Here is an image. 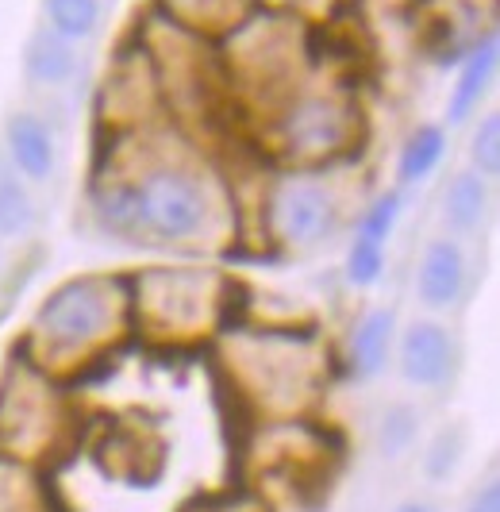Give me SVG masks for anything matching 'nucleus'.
<instances>
[{
  "label": "nucleus",
  "instance_id": "obj_1",
  "mask_svg": "<svg viewBox=\"0 0 500 512\" xmlns=\"http://www.w3.org/2000/svg\"><path fill=\"white\" fill-rule=\"evenodd\" d=\"M93 208L100 228L116 239L150 247H197L216 224L220 197L193 162L158 158L131 178L100 181Z\"/></svg>",
  "mask_w": 500,
  "mask_h": 512
},
{
  "label": "nucleus",
  "instance_id": "obj_2",
  "mask_svg": "<svg viewBox=\"0 0 500 512\" xmlns=\"http://www.w3.org/2000/svg\"><path fill=\"white\" fill-rule=\"evenodd\" d=\"M127 316V282L100 274L70 278L31 316V328L24 335V362L43 370L47 378L74 374L81 366L104 359V351L124 335Z\"/></svg>",
  "mask_w": 500,
  "mask_h": 512
},
{
  "label": "nucleus",
  "instance_id": "obj_3",
  "mask_svg": "<svg viewBox=\"0 0 500 512\" xmlns=\"http://www.w3.org/2000/svg\"><path fill=\"white\" fill-rule=\"evenodd\" d=\"M227 282L212 270L193 266H154L135 274L127 301L135 320L162 339H197L224 324Z\"/></svg>",
  "mask_w": 500,
  "mask_h": 512
},
{
  "label": "nucleus",
  "instance_id": "obj_4",
  "mask_svg": "<svg viewBox=\"0 0 500 512\" xmlns=\"http://www.w3.org/2000/svg\"><path fill=\"white\" fill-rule=\"evenodd\" d=\"M239 393L254 401L270 420H297L320 389V362L304 351L297 335H250L231 359Z\"/></svg>",
  "mask_w": 500,
  "mask_h": 512
},
{
  "label": "nucleus",
  "instance_id": "obj_5",
  "mask_svg": "<svg viewBox=\"0 0 500 512\" xmlns=\"http://www.w3.org/2000/svg\"><path fill=\"white\" fill-rule=\"evenodd\" d=\"M270 139L281 162L297 170H320L354 147L358 116L347 101L324 93H297L281 104L270 120Z\"/></svg>",
  "mask_w": 500,
  "mask_h": 512
},
{
  "label": "nucleus",
  "instance_id": "obj_6",
  "mask_svg": "<svg viewBox=\"0 0 500 512\" xmlns=\"http://www.w3.org/2000/svg\"><path fill=\"white\" fill-rule=\"evenodd\" d=\"M62 424L66 416L54 393V378L20 359L0 382V459L24 466L54 447Z\"/></svg>",
  "mask_w": 500,
  "mask_h": 512
},
{
  "label": "nucleus",
  "instance_id": "obj_7",
  "mask_svg": "<svg viewBox=\"0 0 500 512\" xmlns=\"http://www.w3.org/2000/svg\"><path fill=\"white\" fill-rule=\"evenodd\" d=\"M262 205H266L262 220H266L270 239L293 247V251H308V247L324 243L339 220V201H335L331 185L316 178L312 170L281 174L270 185Z\"/></svg>",
  "mask_w": 500,
  "mask_h": 512
},
{
  "label": "nucleus",
  "instance_id": "obj_8",
  "mask_svg": "<svg viewBox=\"0 0 500 512\" xmlns=\"http://www.w3.org/2000/svg\"><path fill=\"white\" fill-rule=\"evenodd\" d=\"M400 378L416 389H443L454 374V335L439 320H412L397 339Z\"/></svg>",
  "mask_w": 500,
  "mask_h": 512
},
{
  "label": "nucleus",
  "instance_id": "obj_9",
  "mask_svg": "<svg viewBox=\"0 0 500 512\" xmlns=\"http://www.w3.org/2000/svg\"><path fill=\"white\" fill-rule=\"evenodd\" d=\"M4 162L27 181V185H43L50 181L58 166V147H54V131L43 116L35 112H12L4 120Z\"/></svg>",
  "mask_w": 500,
  "mask_h": 512
},
{
  "label": "nucleus",
  "instance_id": "obj_10",
  "mask_svg": "<svg viewBox=\"0 0 500 512\" xmlns=\"http://www.w3.org/2000/svg\"><path fill=\"white\" fill-rule=\"evenodd\" d=\"M462 289H466V255H462V247L450 235L431 239L424 247V255H420V266H416V297L427 308L443 312V308L458 305Z\"/></svg>",
  "mask_w": 500,
  "mask_h": 512
},
{
  "label": "nucleus",
  "instance_id": "obj_11",
  "mask_svg": "<svg viewBox=\"0 0 500 512\" xmlns=\"http://www.w3.org/2000/svg\"><path fill=\"white\" fill-rule=\"evenodd\" d=\"M397 347V312L393 308H370L358 316L347 339V370L358 382H374L389 366Z\"/></svg>",
  "mask_w": 500,
  "mask_h": 512
},
{
  "label": "nucleus",
  "instance_id": "obj_12",
  "mask_svg": "<svg viewBox=\"0 0 500 512\" xmlns=\"http://www.w3.org/2000/svg\"><path fill=\"white\" fill-rule=\"evenodd\" d=\"M493 74H497V31H489L474 51L466 54V62H462V70H458V81H454L450 101H447L450 124L470 120V112L481 108L489 85H493Z\"/></svg>",
  "mask_w": 500,
  "mask_h": 512
},
{
  "label": "nucleus",
  "instance_id": "obj_13",
  "mask_svg": "<svg viewBox=\"0 0 500 512\" xmlns=\"http://www.w3.org/2000/svg\"><path fill=\"white\" fill-rule=\"evenodd\" d=\"M77 58L74 43H66L62 35H54L50 27L31 31L24 47V74L31 85H47V89H62L77 77Z\"/></svg>",
  "mask_w": 500,
  "mask_h": 512
},
{
  "label": "nucleus",
  "instance_id": "obj_14",
  "mask_svg": "<svg viewBox=\"0 0 500 512\" xmlns=\"http://www.w3.org/2000/svg\"><path fill=\"white\" fill-rule=\"evenodd\" d=\"M493 181H485L474 170H458L454 178L447 181V193H443V220H447L450 231L458 235H470L485 224L489 216V205H493Z\"/></svg>",
  "mask_w": 500,
  "mask_h": 512
},
{
  "label": "nucleus",
  "instance_id": "obj_15",
  "mask_svg": "<svg viewBox=\"0 0 500 512\" xmlns=\"http://www.w3.org/2000/svg\"><path fill=\"white\" fill-rule=\"evenodd\" d=\"M447 158V131L439 124H420L404 139V147L397 154V178L400 185H420L427 181Z\"/></svg>",
  "mask_w": 500,
  "mask_h": 512
},
{
  "label": "nucleus",
  "instance_id": "obj_16",
  "mask_svg": "<svg viewBox=\"0 0 500 512\" xmlns=\"http://www.w3.org/2000/svg\"><path fill=\"white\" fill-rule=\"evenodd\" d=\"M420 439V409L408 405V401H397L389 409L381 412L377 420V432H374V447L381 459L397 462L404 459Z\"/></svg>",
  "mask_w": 500,
  "mask_h": 512
},
{
  "label": "nucleus",
  "instance_id": "obj_17",
  "mask_svg": "<svg viewBox=\"0 0 500 512\" xmlns=\"http://www.w3.org/2000/svg\"><path fill=\"white\" fill-rule=\"evenodd\" d=\"M35 224V201L27 193V181L0 162V239H20Z\"/></svg>",
  "mask_w": 500,
  "mask_h": 512
},
{
  "label": "nucleus",
  "instance_id": "obj_18",
  "mask_svg": "<svg viewBox=\"0 0 500 512\" xmlns=\"http://www.w3.org/2000/svg\"><path fill=\"white\" fill-rule=\"evenodd\" d=\"M43 16L54 35L81 43L100 27V0H43Z\"/></svg>",
  "mask_w": 500,
  "mask_h": 512
},
{
  "label": "nucleus",
  "instance_id": "obj_19",
  "mask_svg": "<svg viewBox=\"0 0 500 512\" xmlns=\"http://www.w3.org/2000/svg\"><path fill=\"white\" fill-rule=\"evenodd\" d=\"M462 451H466V432H462V428H454V424L439 428L435 436L427 439L424 462H420L427 482H431V486L450 482V478H454V470L462 466Z\"/></svg>",
  "mask_w": 500,
  "mask_h": 512
},
{
  "label": "nucleus",
  "instance_id": "obj_20",
  "mask_svg": "<svg viewBox=\"0 0 500 512\" xmlns=\"http://www.w3.org/2000/svg\"><path fill=\"white\" fill-rule=\"evenodd\" d=\"M385 247L374 243V239H362V235H354L347 247V262H343V274H347V282L354 289H374L381 278H385Z\"/></svg>",
  "mask_w": 500,
  "mask_h": 512
},
{
  "label": "nucleus",
  "instance_id": "obj_21",
  "mask_svg": "<svg viewBox=\"0 0 500 512\" xmlns=\"http://www.w3.org/2000/svg\"><path fill=\"white\" fill-rule=\"evenodd\" d=\"M470 170L485 181L500 178V112H485L470 135Z\"/></svg>",
  "mask_w": 500,
  "mask_h": 512
},
{
  "label": "nucleus",
  "instance_id": "obj_22",
  "mask_svg": "<svg viewBox=\"0 0 500 512\" xmlns=\"http://www.w3.org/2000/svg\"><path fill=\"white\" fill-rule=\"evenodd\" d=\"M400 189H389V193H381L374 205H366L362 212V220H358V231L354 235H362V239H374L381 247H389V239H393V231H397V220H400Z\"/></svg>",
  "mask_w": 500,
  "mask_h": 512
},
{
  "label": "nucleus",
  "instance_id": "obj_23",
  "mask_svg": "<svg viewBox=\"0 0 500 512\" xmlns=\"http://www.w3.org/2000/svg\"><path fill=\"white\" fill-rule=\"evenodd\" d=\"M462 512H500V478L497 474H489V478L466 497V509Z\"/></svg>",
  "mask_w": 500,
  "mask_h": 512
},
{
  "label": "nucleus",
  "instance_id": "obj_24",
  "mask_svg": "<svg viewBox=\"0 0 500 512\" xmlns=\"http://www.w3.org/2000/svg\"><path fill=\"white\" fill-rule=\"evenodd\" d=\"M389 512H439V509H435L431 501H416V497H412V501H400L397 509H389Z\"/></svg>",
  "mask_w": 500,
  "mask_h": 512
},
{
  "label": "nucleus",
  "instance_id": "obj_25",
  "mask_svg": "<svg viewBox=\"0 0 500 512\" xmlns=\"http://www.w3.org/2000/svg\"><path fill=\"white\" fill-rule=\"evenodd\" d=\"M197 512H254V509H247V505H235V501H227V505H204V509H197Z\"/></svg>",
  "mask_w": 500,
  "mask_h": 512
},
{
  "label": "nucleus",
  "instance_id": "obj_26",
  "mask_svg": "<svg viewBox=\"0 0 500 512\" xmlns=\"http://www.w3.org/2000/svg\"><path fill=\"white\" fill-rule=\"evenodd\" d=\"M274 4H285V0H274Z\"/></svg>",
  "mask_w": 500,
  "mask_h": 512
}]
</instances>
